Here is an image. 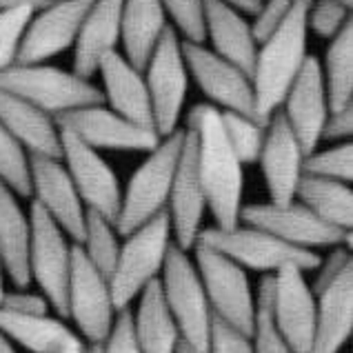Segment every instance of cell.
<instances>
[{
	"mask_svg": "<svg viewBox=\"0 0 353 353\" xmlns=\"http://www.w3.org/2000/svg\"><path fill=\"white\" fill-rule=\"evenodd\" d=\"M120 29H123V0H92L74 43V72L78 76L92 80L103 56L116 52Z\"/></svg>",
	"mask_w": 353,
	"mask_h": 353,
	"instance_id": "603a6c76",
	"label": "cell"
},
{
	"mask_svg": "<svg viewBox=\"0 0 353 353\" xmlns=\"http://www.w3.org/2000/svg\"><path fill=\"white\" fill-rule=\"evenodd\" d=\"M29 178H32L34 203L63 227L69 240H74V245H78L85 231L87 207L72 176L67 174L63 160L29 156Z\"/></svg>",
	"mask_w": 353,
	"mask_h": 353,
	"instance_id": "ac0fdd59",
	"label": "cell"
},
{
	"mask_svg": "<svg viewBox=\"0 0 353 353\" xmlns=\"http://www.w3.org/2000/svg\"><path fill=\"white\" fill-rule=\"evenodd\" d=\"M123 238L125 242L120 245L116 267L109 276L112 298L118 311L129 309L131 302L163 274L167 254L174 245L167 211L147 220Z\"/></svg>",
	"mask_w": 353,
	"mask_h": 353,
	"instance_id": "277c9868",
	"label": "cell"
},
{
	"mask_svg": "<svg viewBox=\"0 0 353 353\" xmlns=\"http://www.w3.org/2000/svg\"><path fill=\"white\" fill-rule=\"evenodd\" d=\"M194 262L214 316L251 336L256 320V287L251 285L247 269L203 242L194 245Z\"/></svg>",
	"mask_w": 353,
	"mask_h": 353,
	"instance_id": "52a82bcc",
	"label": "cell"
},
{
	"mask_svg": "<svg viewBox=\"0 0 353 353\" xmlns=\"http://www.w3.org/2000/svg\"><path fill=\"white\" fill-rule=\"evenodd\" d=\"M167 27V12L160 0H123V29H120V43L125 47L123 56L143 72Z\"/></svg>",
	"mask_w": 353,
	"mask_h": 353,
	"instance_id": "f546056e",
	"label": "cell"
},
{
	"mask_svg": "<svg viewBox=\"0 0 353 353\" xmlns=\"http://www.w3.org/2000/svg\"><path fill=\"white\" fill-rule=\"evenodd\" d=\"M185 129L194 138L196 169L205 191L207 211L216 220L214 227H236L242 211L245 165L229 145L223 114L211 103H200L189 109Z\"/></svg>",
	"mask_w": 353,
	"mask_h": 353,
	"instance_id": "6da1fadb",
	"label": "cell"
},
{
	"mask_svg": "<svg viewBox=\"0 0 353 353\" xmlns=\"http://www.w3.org/2000/svg\"><path fill=\"white\" fill-rule=\"evenodd\" d=\"M198 242L207 247L218 249L220 254L231 258L242 269L258 271V274H276L285 267H298L311 274L318 262V251H307L291 247L287 242L278 240L276 236L267 234L258 227L238 223L236 227H207L200 231Z\"/></svg>",
	"mask_w": 353,
	"mask_h": 353,
	"instance_id": "8992f818",
	"label": "cell"
},
{
	"mask_svg": "<svg viewBox=\"0 0 353 353\" xmlns=\"http://www.w3.org/2000/svg\"><path fill=\"white\" fill-rule=\"evenodd\" d=\"M100 353H143L134 336V325H131V311L120 309L114 320V327L109 336L100 345Z\"/></svg>",
	"mask_w": 353,
	"mask_h": 353,
	"instance_id": "ee69618b",
	"label": "cell"
},
{
	"mask_svg": "<svg viewBox=\"0 0 353 353\" xmlns=\"http://www.w3.org/2000/svg\"><path fill=\"white\" fill-rule=\"evenodd\" d=\"M294 3L296 0H262L258 12L254 14V23H251V34H254L258 45L282 27Z\"/></svg>",
	"mask_w": 353,
	"mask_h": 353,
	"instance_id": "b9f144b4",
	"label": "cell"
},
{
	"mask_svg": "<svg viewBox=\"0 0 353 353\" xmlns=\"http://www.w3.org/2000/svg\"><path fill=\"white\" fill-rule=\"evenodd\" d=\"M32 240H29V278L38 285L52 311L67 318V287L72 274L74 245L56 220H52L36 203L29 209Z\"/></svg>",
	"mask_w": 353,
	"mask_h": 353,
	"instance_id": "8fae6325",
	"label": "cell"
},
{
	"mask_svg": "<svg viewBox=\"0 0 353 353\" xmlns=\"http://www.w3.org/2000/svg\"><path fill=\"white\" fill-rule=\"evenodd\" d=\"M278 112L287 118L291 131L296 134L307 156L318 149L322 127H325L331 107L325 80H322V63L316 56H307Z\"/></svg>",
	"mask_w": 353,
	"mask_h": 353,
	"instance_id": "ffe728a7",
	"label": "cell"
},
{
	"mask_svg": "<svg viewBox=\"0 0 353 353\" xmlns=\"http://www.w3.org/2000/svg\"><path fill=\"white\" fill-rule=\"evenodd\" d=\"M296 200L327 225L342 231L353 229V189L349 183L305 174L298 185Z\"/></svg>",
	"mask_w": 353,
	"mask_h": 353,
	"instance_id": "4dcf8cb0",
	"label": "cell"
},
{
	"mask_svg": "<svg viewBox=\"0 0 353 353\" xmlns=\"http://www.w3.org/2000/svg\"><path fill=\"white\" fill-rule=\"evenodd\" d=\"M353 336V267L316 296L311 353H342Z\"/></svg>",
	"mask_w": 353,
	"mask_h": 353,
	"instance_id": "cb8c5ba5",
	"label": "cell"
},
{
	"mask_svg": "<svg viewBox=\"0 0 353 353\" xmlns=\"http://www.w3.org/2000/svg\"><path fill=\"white\" fill-rule=\"evenodd\" d=\"M353 267V251L347 249L345 245H336L329 249V254L322 258L320 256V262L318 267L311 271L314 276V282H309L311 289H314V294L318 296L322 289H327L331 282H334L338 276L345 274L347 269Z\"/></svg>",
	"mask_w": 353,
	"mask_h": 353,
	"instance_id": "7bdbcfd3",
	"label": "cell"
},
{
	"mask_svg": "<svg viewBox=\"0 0 353 353\" xmlns=\"http://www.w3.org/2000/svg\"><path fill=\"white\" fill-rule=\"evenodd\" d=\"M351 20V7L340 3V0H316V3L309 5L307 12L309 32L325 40L334 38Z\"/></svg>",
	"mask_w": 353,
	"mask_h": 353,
	"instance_id": "ab89813d",
	"label": "cell"
},
{
	"mask_svg": "<svg viewBox=\"0 0 353 353\" xmlns=\"http://www.w3.org/2000/svg\"><path fill=\"white\" fill-rule=\"evenodd\" d=\"M98 74L103 76V89L100 92H103L107 107L129 118L131 123L156 129L145 74L138 67L131 65L123 54L109 52L100 60Z\"/></svg>",
	"mask_w": 353,
	"mask_h": 353,
	"instance_id": "7402d4cb",
	"label": "cell"
},
{
	"mask_svg": "<svg viewBox=\"0 0 353 353\" xmlns=\"http://www.w3.org/2000/svg\"><path fill=\"white\" fill-rule=\"evenodd\" d=\"M118 309L109 278L92 265L83 249L74 245L72 274L67 287V318L74 320L78 336L89 345H103L114 327Z\"/></svg>",
	"mask_w": 353,
	"mask_h": 353,
	"instance_id": "7c38bea8",
	"label": "cell"
},
{
	"mask_svg": "<svg viewBox=\"0 0 353 353\" xmlns=\"http://www.w3.org/2000/svg\"><path fill=\"white\" fill-rule=\"evenodd\" d=\"M0 183L7 185L18 198H32L29 154L3 125H0Z\"/></svg>",
	"mask_w": 353,
	"mask_h": 353,
	"instance_id": "e575fe53",
	"label": "cell"
},
{
	"mask_svg": "<svg viewBox=\"0 0 353 353\" xmlns=\"http://www.w3.org/2000/svg\"><path fill=\"white\" fill-rule=\"evenodd\" d=\"M0 309L16 311V314H49L52 305H49V300L40 294V291H32L29 287H23L16 291H7Z\"/></svg>",
	"mask_w": 353,
	"mask_h": 353,
	"instance_id": "f6af8a7d",
	"label": "cell"
},
{
	"mask_svg": "<svg viewBox=\"0 0 353 353\" xmlns=\"http://www.w3.org/2000/svg\"><path fill=\"white\" fill-rule=\"evenodd\" d=\"M5 269H3V262H0V307H3V300H5Z\"/></svg>",
	"mask_w": 353,
	"mask_h": 353,
	"instance_id": "f907efd6",
	"label": "cell"
},
{
	"mask_svg": "<svg viewBox=\"0 0 353 353\" xmlns=\"http://www.w3.org/2000/svg\"><path fill=\"white\" fill-rule=\"evenodd\" d=\"M353 136V105H347L342 109H331L325 127H322V136L320 143L327 140V143H347Z\"/></svg>",
	"mask_w": 353,
	"mask_h": 353,
	"instance_id": "bcb514c9",
	"label": "cell"
},
{
	"mask_svg": "<svg viewBox=\"0 0 353 353\" xmlns=\"http://www.w3.org/2000/svg\"><path fill=\"white\" fill-rule=\"evenodd\" d=\"M271 316L294 353H311L316 331V294L307 271L285 267L271 274Z\"/></svg>",
	"mask_w": 353,
	"mask_h": 353,
	"instance_id": "9a60e30c",
	"label": "cell"
},
{
	"mask_svg": "<svg viewBox=\"0 0 353 353\" xmlns=\"http://www.w3.org/2000/svg\"><path fill=\"white\" fill-rule=\"evenodd\" d=\"M29 240H32L29 214H25L20 198L14 191L0 183V262H3L5 276L18 289L32 285Z\"/></svg>",
	"mask_w": 353,
	"mask_h": 353,
	"instance_id": "83f0119b",
	"label": "cell"
},
{
	"mask_svg": "<svg viewBox=\"0 0 353 353\" xmlns=\"http://www.w3.org/2000/svg\"><path fill=\"white\" fill-rule=\"evenodd\" d=\"M0 353H18V347H14L3 334H0Z\"/></svg>",
	"mask_w": 353,
	"mask_h": 353,
	"instance_id": "681fc988",
	"label": "cell"
},
{
	"mask_svg": "<svg viewBox=\"0 0 353 353\" xmlns=\"http://www.w3.org/2000/svg\"><path fill=\"white\" fill-rule=\"evenodd\" d=\"M305 174L340 180V183H349L353 180V143H336L329 149H314L309 156H305Z\"/></svg>",
	"mask_w": 353,
	"mask_h": 353,
	"instance_id": "8d00e7d4",
	"label": "cell"
},
{
	"mask_svg": "<svg viewBox=\"0 0 353 353\" xmlns=\"http://www.w3.org/2000/svg\"><path fill=\"white\" fill-rule=\"evenodd\" d=\"M178 353H209V351H200V349H194V347H189L187 342H183V340H180Z\"/></svg>",
	"mask_w": 353,
	"mask_h": 353,
	"instance_id": "816d5d0a",
	"label": "cell"
},
{
	"mask_svg": "<svg viewBox=\"0 0 353 353\" xmlns=\"http://www.w3.org/2000/svg\"><path fill=\"white\" fill-rule=\"evenodd\" d=\"M0 125L27 149L29 156L60 158V129L54 116L5 89H0Z\"/></svg>",
	"mask_w": 353,
	"mask_h": 353,
	"instance_id": "484cf974",
	"label": "cell"
},
{
	"mask_svg": "<svg viewBox=\"0 0 353 353\" xmlns=\"http://www.w3.org/2000/svg\"><path fill=\"white\" fill-rule=\"evenodd\" d=\"M89 5L92 0H52L47 7L36 9L25 29L16 65L45 63L74 47Z\"/></svg>",
	"mask_w": 353,
	"mask_h": 353,
	"instance_id": "e0dca14e",
	"label": "cell"
},
{
	"mask_svg": "<svg viewBox=\"0 0 353 353\" xmlns=\"http://www.w3.org/2000/svg\"><path fill=\"white\" fill-rule=\"evenodd\" d=\"M120 245H123V242H120V234L112 220H107L105 216L87 209L85 231H83V238L78 242V247L83 249L87 260L107 278L112 276V271L116 267Z\"/></svg>",
	"mask_w": 353,
	"mask_h": 353,
	"instance_id": "d6a6232c",
	"label": "cell"
},
{
	"mask_svg": "<svg viewBox=\"0 0 353 353\" xmlns=\"http://www.w3.org/2000/svg\"><path fill=\"white\" fill-rule=\"evenodd\" d=\"M311 0H296L274 36L258 45L251 85L262 116H274L309 56L307 12Z\"/></svg>",
	"mask_w": 353,
	"mask_h": 353,
	"instance_id": "7a4b0ae2",
	"label": "cell"
},
{
	"mask_svg": "<svg viewBox=\"0 0 353 353\" xmlns=\"http://www.w3.org/2000/svg\"><path fill=\"white\" fill-rule=\"evenodd\" d=\"M0 334L14 347L29 353H65L85 345V340L67 325L65 318L52 314H16L0 309Z\"/></svg>",
	"mask_w": 353,
	"mask_h": 353,
	"instance_id": "d4e9b609",
	"label": "cell"
},
{
	"mask_svg": "<svg viewBox=\"0 0 353 353\" xmlns=\"http://www.w3.org/2000/svg\"><path fill=\"white\" fill-rule=\"evenodd\" d=\"M240 223L258 227L291 247L307 251L342 245L347 234V231L327 225L298 200H291V203H271L269 200V203L258 205H242Z\"/></svg>",
	"mask_w": 353,
	"mask_h": 353,
	"instance_id": "4fadbf2b",
	"label": "cell"
},
{
	"mask_svg": "<svg viewBox=\"0 0 353 353\" xmlns=\"http://www.w3.org/2000/svg\"><path fill=\"white\" fill-rule=\"evenodd\" d=\"M207 211L205 191L200 185L198 169H196V149L194 138L185 129V143L180 151L178 167L174 174V183L169 189L167 200V216L171 225V238L174 245L191 251L198 242L200 231H203V220Z\"/></svg>",
	"mask_w": 353,
	"mask_h": 353,
	"instance_id": "d6986e66",
	"label": "cell"
},
{
	"mask_svg": "<svg viewBox=\"0 0 353 353\" xmlns=\"http://www.w3.org/2000/svg\"><path fill=\"white\" fill-rule=\"evenodd\" d=\"M180 47H183L189 76L203 89L211 105L220 112H236L265 127L269 125L271 118L260 114L251 76L247 72L218 56L214 49H207L203 43H189L180 38Z\"/></svg>",
	"mask_w": 353,
	"mask_h": 353,
	"instance_id": "30bf717a",
	"label": "cell"
},
{
	"mask_svg": "<svg viewBox=\"0 0 353 353\" xmlns=\"http://www.w3.org/2000/svg\"><path fill=\"white\" fill-rule=\"evenodd\" d=\"M143 74L154 112V127L158 136L165 138L180 129L189 89V69L180 47V36L171 25L156 43Z\"/></svg>",
	"mask_w": 353,
	"mask_h": 353,
	"instance_id": "9c48e42d",
	"label": "cell"
},
{
	"mask_svg": "<svg viewBox=\"0 0 353 353\" xmlns=\"http://www.w3.org/2000/svg\"><path fill=\"white\" fill-rule=\"evenodd\" d=\"M160 287L183 342L194 349L207 351L214 311L209 307L203 280L189 251L171 245L160 274Z\"/></svg>",
	"mask_w": 353,
	"mask_h": 353,
	"instance_id": "ba28073f",
	"label": "cell"
},
{
	"mask_svg": "<svg viewBox=\"0 0 353 353\" xmlns=\"http://www.w3.org/2000/svg\"><path fill=\"white\" fill-rule=\"evenodd\" d=\"M174 29L189 43H205V3L207 0H160Z\"/></svg>",
	"mask_w": 353,
	"mask_h": 353,
	"instance_id": "74e56055",
	"label": "cell"
},
{
	"mask_svg": "<svg viewBox=\"0 0 353 353\" xmlns=\"http://www.w3.org/2000/svg\"><path fill=\"white\" fill-rule=\"evenodd\" d=\"M223 3H227V5H231V7H236L238 12L247 14V16H254V14L258 12V7H260L262 0H223Z\"/></svg>",
	"mask_w": 353,
	"mask_h": 353,
	"instance_id": "c3c4849f",
	"label": "cell"
},
{
	"mask_svg": "<svg viewBox=\"0 0 353 353\" xmlns=\"http://www.w3.org/2000/svg\"><path fill=\"white\" fill-rule=\"evenodd\" d=\"M85 349H87V345H78V347L69 349V351H65V353H85Z\"/></svg>",
	"mask_w": 353,
	"mask_h": 353,
	"instance_id": "f5cc1de1",
	"label": "cell"
},
{
	"mask_svg": "<svg viewBox=\"0 0 353 353\" xmlns=\"http://www.w3.org/2000/svg\"><path fill=\"white\" fill-rule=\"evenodd\" d=\"M0 89L25 98L54 118L72 109L105 103L103 92L89 78L45 63L7 67L0 72Z\"/></svg>",
	"mask_w": 353,
	"mask_h": 353,
	"instance_id": "5b68a950",
	"label": "cell"
},
{
	"mask_svg": "<svg viewBox=\"0 0 353 353\" xmlns=\"http://www.w3.org/2000/svg\"><path fill=\"white\" fill-rule=\"evenodd\" d=\"M269 296H271V274H265L256 287V320H254V331H251L254 353H294L287 345V340L280 336L274 316H271Z\"/></svg>",
	"mask_w": 353,
	"mask_h": 353,
	"instance_id": "836d02e7",
	"label": "cell"
},
{
	"mask_svg": "<svg viewBox=\"0 0 353 353\" xmlns=\"http://www.w3.org/2000/svg\"><path fill=\"white\" fill-rule=\"evenodd\" d=\"M134 336L143 353H178L180 331L160 287V278L138 296V307L131 311Z\"/></svg>",
	"mask_w": 353,
	"mask_h": 353,
	"instance_id": "f1b7e54d",
	"label": "cell"
},
{
	"mask_svg": "<svg viewBox=\"0 0 353 353\" xmlns=\"http://www.w3.org/2000/svg\"><path fill=\"white\" fill-rule=\"evenodd\" d=\"M32 16L34 9L29 7L0 9V72L16 65L18 49Z\"/></svg>",
	"mask_w": 353,
	"mask_h": 353,
	"instance_id": "f35d334b",
	"label": "cell"
},
{
	"mask_svg": "<svg viewBox=\"0 0 353 353\" xmlns=\"http://www.w3.org/2000/svg\"><path fill=\"white\" fill-rule=\"evenodd\" d=\"M207 351L209 353H254V342H251V336L245 334V331L231 327L214 316V320H211Z\"/></svg>",
	"mask_w": 353,
	"mask_h": 353,
	"instance_id": "60d3db41",
	"label": "cell"
},
{
	"mask_svg": "<svg viewBox=\"0 0 353 353\" xmlns=\"http://www.w3.org/2000/svg\"><path fill=\"white\" fill-rule=\"evenodd\" d=\"M305 156L287 118L276 112L265 129V145L258 158L271 203L296 200L298 185L305 176Z\"/></svg>",
	"mask_w": 353,
	"mask_h": 353,
	"instance_id": "44dd1931",
	"label": "cell"
},
{
	"mask_svg": "<svg viewBox=\"0 0 353 353\" xmlns=\"http://www.w3.org/2000/svg\"><path fill=\"white\" fill-rule=\"evenodd\" d=\"M54 120L58 129L72 131L74 136L94 149L151 151L160 143L156 129L131 123L129 118L120 116L105 103L72 109V112L56 116Z\"/></svg>",
	"mask_w": 353,
	"mask_h": 353,
	"instance_id": "2e32d148",
	"label": "cell"
},
{
	"mask_svg": "<svg viewBox=\"0 0 353 353\" xmlns=\"http://www.w3.org/2000/svg\"><path fill=\"white\" fill-rule=\"evenodd\" d=\"M60 160L72 176L85 207L116 223L123 189L116 171L98 154V149L83 143L72 131L60 129Z\"/></svg>",
	"mask_w": 353,
	"mask_h": 353,
	"instance_id": "5bb4252c",
	"label": "cell"
},
{
	"mask_svg": "<svg viewBox=\"0 0 353 353\" xmlns=\"http://www.w3.org/2000/svg\"><path fill=\"white\" fill-rule=\"evenodd\" d=\"M322 80L331 109L353 105V20L329 40Z\"/></svg>",
	"mask_w": 353,
	"mask_h": 353,
	"instance_id": "1f68e13d",
	"label": "cell"
},
{
	"mask_svg": "<svg viewBox=\"0 0 353 353\" xmlns=\"http://www.w3.org/2000/svg\"><path fill=\"white\" fill-rule=\"evenodd\" d=\"M223 114V127L229 145L234 147L236 156L242 165L258 163L262 145H265V125L256 123L242 114L236 112H220Z\"/></svg>",
	"mask_w": 353,
	"mask_h": 353,
	"instance_id": "d590c367",
	"label": "cell"
},
{
	"mask_svg": "<svg viewBox=\"0 0 353 353\" xmlns=\"http://www.w3.org/2000/svg\"><path fill=\"white\" fill-rule=\"evenodd\" d=\"M183 143L185 129L180 127L174 134L160 138V143L147 151V158L129 178L120 198V209L114 223L120 236H127L129 231L167 211L169 189L174 183Z\"/></svg>",
	"mask_w": 353,
	"mask_h": 353,
	"instance_id": "3957f363",
	"label": "cell"
},
{
	"mask_svg": "<svg viewBox=\"0 0 353 353\" xmlns=\"http://www.w3.org/2000/svg\"><path fill=\"white\" fill-rule=\"evenodd\" d=\"M52 0H0V9H14V7H29V9H43Z\"/></svg>",
	"mask_w": 353,
	"mask_h": 353,
	"instance_id": "7dc6e473",
	"label": "cell"
},
{
	"mask_svg": "<svg viewBox=\"0 0 353 353\" xmlns=\"http://www.w3.org/2000/svg\"><path fill=\"white\" fill-rule=\"evenodd\" d=\"M340 3H345V5H349V7H353V0H340Z\"/></svg>",
	"mask_w": 353,
	"mask_h": 353,
	"instance_id": "11a10c76",
	"label": "cell"
},
{
	"mask_svg": "<svg viewBox=\"0 0 353 353\" xmlns=\"http://www.w3.org/2000/svg\"><path fill=\"white\" fill-rule=\"evenodd\" d=\"M85 353H100V345H87Z\"/></svg>",
	"mask_w": 353,
	"mask_h": 353,
	"instance_id": "db71d44e",
	"label": "cell"
},
{
	"mask_svg": "<svg viewBox=\"0 0 353 353\" xmlns=\"http://www.w3.org/2000/svg\"><path fill=\"white\" fill-rule=\"evenodd\" d=\"M205 38L211 40L214 52L251 76L258 43L251 34V23L242 12L223 0L205 3Z\"/></svg>",
	"mask_w": 353,
	"mask_h": 353,
	"instance_id": "4316f807",
	"label": "cell"
}]
</instances>
